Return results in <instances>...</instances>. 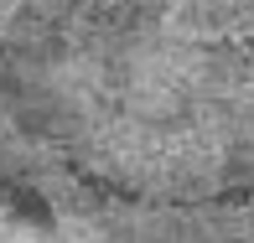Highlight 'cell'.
Here are the masks:
<instances>
[{
	"label": "cell",
	"instance_id": "1",
	"mask_svg": "<svg viewBox=\"0 0 254 243\" xmlns=\"http://www.w3.org/2000/svg\"><path fill=\"white\" fill-rule=\"evenodd\" d=\"M0 243H37V238H31V228L5 207V196H0Z\"/></svg>",
	"mask_w": 254,
	"mask_h": 243
}]
</instances>
